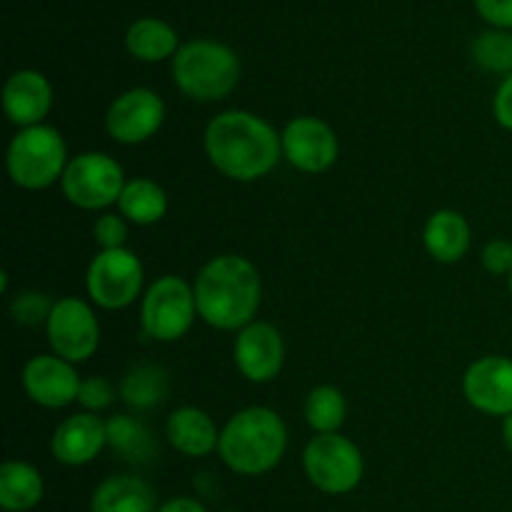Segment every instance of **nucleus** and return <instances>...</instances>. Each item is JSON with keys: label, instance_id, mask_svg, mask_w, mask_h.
Masks as SVG:
<instances>
[{"label": "nucleus", "instance_id": "72a5a7b5", "mask_svg": "<svg viewBox=\"0 0 512 512\" xmlns=\"http://www.w3.org/2000/svg\"><path fill=\"white\" fill-rule=\"evenodd\" d=\"M158 512H208L205 505L195 498H173L168 503H163Z\"/></svg>", "mask_w": 512, "mask_h": 512}, {"label": "nucleus", "instance_id": "1a4fd4ad", "mask_svg": "<svg viewBox=\"0 0 512 512\" xmlns=\"http://www.w3.org/2000/svg\"><path fill=\"white\" fill-rule=\"evenodd\" d=\"M88 295L105 310H123L138 300L143 290V263L128 248L100 250L85 275Z\"/></svg>", "mask_w": 512, "mask_h": 512}, {"label": "nucleus", "instance_id": "a211bd4d", "mask_svg": "<svg viewBox=\"0 0 512 512\" xmlns=\"http://www.w3.org/2000/svg\"><path fill=\"white\" fill-rule=\"evenodd\" d=\"M165 438L178 453L188 455V458H205L218 450L220 443V433L213 418L193 405H185V408L170 413L168 423H165Z\"/></svg>", "mask_w": 512, "mask_h": 512}, {"label": "nucleus", "instance_id": "412c9836", "mask_svg": "<svg viewBox=\"0 0 512 512\" xmlns=\"http://www.w3.org/2000/svg\"><path fill=\"white\" fill-rule=\"evenodd\" d=\"M45 483L38 468L23 460H8L0 468V508L5 512H28L43 500Z\"/></svg>", "mask_w": 512, "mask_h": 512}, {"label": "nucleus", "instance_id": "20e7f679", "mask_svg": "<svg viewBox=\"0 0 512 512\" xmlns=\"http://www.w3.org/2000/svg\"><path fill=\"white\" fill-rule=\"evenodd\" d=\"M173 80L188 98L215 103L228 98L240 80V60L218 40H190L173 58Z\"/></svg>", "mask_w": 512, "mask_h": 512}, {"label": "nucleus", "instance_id": "9d476101", "mask_svg": "<svg viewBox=\"0 0 512 512\" xmlns=\"http://www.w3.org/2000/svg\"><path fill=\"white\" fill-rule=\"evenodd\" d=\"M45 333L53 355L68 363H85L100 345L98 318L80 298H60L53 303Z\"/></svg>", "mask_w": 512, "mask_h": 512}, {"label": "nucleus", "instance_id": "f704fd0d", "mask_svg": "<svg viewBox=\"0 0 512 512\" xmlns=\"http://www.w3.org/2000/svg\"><path fill=\"white\" fill-rule=\"evenodd\" d=\"M503 443H505V448L512 453V415L503 418Z\"/></svg>", "mask_w": 512, "mask_h": 512}, {"label": "nucleus", "instance_id": "aec40b11", "mask_svg": "<svg viewBox=\"0 0 512 512\" xmlns=\"http://www.w3.org/2000/svg\"><path fill=\"white\" fill-rule=\"evenodd\" d=\"M90 512H158L155 490L138 475H113L93 490Z\"/></svg>", "mask_w": 512, "mask_h": 512}, {"label": "nucleus", "instance_id": "c9c22d12", "mask_svg": "<svg viewBox=\"0 0 512 512\" xmlns=\"http://www.w3.org/2000/svg\"><path fill=\"white\" fill-rule=\"evenodd\" d=\"M508 288H510V298H512V273L508 275Z\"/></svg>", "mask_w": 512, "mask_h": 512}, {"label": "nucleus", "instance_id": "393cba45", "mask_svg": "<svg viewBox=\"0 0 512 512\" xmlns=\"http://www.w3.org/2000/svg\"><path fill=\"white\" fill-rule=\"evenodd\" d=\"M345 413H348L345 395L335 385H318L305 398V418L315 435L338 433L345 423Z\"/></svg>", "mask_w": 512, "mask_h": 512}, {"label": "nucleus", "instance_id": "0eeeda50", "mask_svg": "<svg viewBox=\"0 0 512 512\" xmlns=\"http://www.w3.org/2000/svg\"><path fill=\"white\" fill-rule=\"evenodd\" d=\"M303 468L310 483L325 495L353 493L365 473L360 448L340 433L315 435L305 445Z\"/></svg>", "mask_w": 512, "mask_h": 512}, {"label": "nucleus", "instance_id": "6e6552de", "mask_svg": "<svg viewBox=\"0 0 512 512\" xmlns=\"http://www.w3.org/2000/svg\"><path fill=\"white\" fill-rule=\"evenodd\" d=\"M125 173L115 158L105 153H80L60 178L63 195L83 210H100L118 203L125 188Z\"/></svg>", "mask_w": 512, "mask_h": 512}, {"label": "nucleus", "instance_id": "c85d7f7f", "mask_svg": "<svg viewBox=\"0 0 512 512\" xmlns=\"http://www.w3.org/2000/svg\"><path fill=\"white\" fill-rule=\"evenodd\" d=\"M115 400V390L113 385L108 383L105 378H85L80 383V393H78V403L83 405L85 413H95V410H105L110 403Z\"/></svg>", "mask_w": 512, "mask_h": 512}, {"label": "nucleus", "instance_id": "f3484780", "mask_svg": "<svg viewBox=\"0 0 512 512\" xmlns=\"http://www.w3.org/2000/svg\"><path fill=\"white\" fill-rule=\"evenodd\" d=\"M53 105V88L48 78L38 70H18L8 78L3 88V110L10 123L33 128L45 120Z\"/></svg>", "mask_w": 512, "mask_h": 512}, {"label": "nucleus", "instance_id": "2eb2a0df", "mask_svg": "<svg viewBox=\"0 0 512 512\" xmlns=\"http://www.w3.org/2000/svg\"><path fill=\"white\" fill-rule=\"evenodd\" d=\"M80 383L73 363L58 355H35L23 368V388L33 403L58 410L78 403Z\"/></svg>", "mask_w": 512, "mask_h": 512}, {"label": "nucleus", "instance_id": "ddd939ff", "mask_svg": "<svg viewBox=\"0 0 512 512\" xmlns=\"http://www.w3.org/2000/svg\"><path fill=\"white\" fill-rule=\"evenodd\" d=\"M285 363L283 335L275 325L255 320L235 338V365L250 383H270Z\"/></svg>", "mask_w": 512, "mask_h": 512}, {"label": "nucleus", "instance_id": "f03ea898", "mask_svg": "<svg viewBox=\"0 0 512 512\" xmlns=\"http://www.w3.org/2000/svg\"><path fill=\"white\" fill-rule=\"evenodd\" d=\"M198 315L218 330H243L255 323L263 285L260 273L243 255H218L195 275Z\"/></svg>", "mask_w": 512, "mask_h": 512}, {"label": "nucleus", "instance_id": "9b49d317", "mask_svg": "<svg viewBox=\"0 0 512 512\" xmlns=\"http://www.w3.org/2000/svg\"><path fill=\"white\" fill-rule=\"evenodd\" d=\"M165 120V103L155 90L133 88L118 95L105 115V130L123 145H138L153 138Z\"/></svg>", "mask_w": 512, "mask_h": 512}, {"label": "nucleus", "instance_id": "c756f323", "mask_svg": "<svg viewBox=\"0 0 512 512\" xmlns=\"http://www.w3.org/2000/svg\"><path fill=\"white\" fill-rule=\"evenodd\" d=\"M50 310H53V305L45 300V295L25 293L13 303V318L23 325H38L43 320L48 323Z\"/></svg>", "mask_w": 512, "mask_h": 512}, {"label": "nucleus", "instance_id": "4468645a", "mask_svg": "<svg viewBox=\"0 0 512 512\" xmlns=\"http://www.w3.org/2000/svg\"><path fill=\"white\" fill-rule=\"evenodd\" d=\"M463 393L480 413L508 418L512 415V360L503 355L475 360L463 378Z\"/></svg>", "mask_w": 512, "mask_h": 512}, {"label": "nucleus", "instance_id": "5701e85b", "mask_svg": "<svg viewBox=\"0 0 512 512\" xmlns=\"http://www.w3.org/2000/svg\"><path fill=\"white\" fill-rule=\"evenodd\" d=\"M120 215L130 223L153 225L165 218L168 213V195L155 180L133 178L125 183L123 193L118 200Z\"/></svg>", "mask_w": 512, "mask_h": 512}, {"label": "nucleus", "instance_id": "6ab92c4d", "mask_svg": "<svg viewBox=\"0 0 512 512\" xmlns=\"http://www.w3.org/2000/svg\"><path fill=\"white\" fill-rule=\"evenodd\" d=\"M470 225L458 210H438L428 218L423 230V245L430 258L443 265L460 263L470 250Z\"/></svg>", "mask_w": 512, "mask_h": 512}, {"label": "nucleus", "instance_id": "bb28decb", "mask_svg": "<svg viewBox=\"0 0 512 512\" xmlns=\"http://www.w3.org/2000/svg\"><path fill=\"white\" fill-rule=\"evenodd\" d=\"M473 60L488 73H512V35L508 30H488L473 43Z\"/></svg>", "mask_w": 512, "mask_h": 512}, {"label": "nucleus", "instance_id": "f257e3e1", "mask_svg": "<svg viewBox=\"0 0 512 512\" xmlns=\"http://www.w3.org/2000/svg\"><path fill=\"white\" fill-rule=\"evenodd\" d=\"M205 153L225 178L253 183L278 165L283 138L260 115L248 110H225L205 128Z\"/></svg>", "mask_w": 512, "mask_h": 512}, {"label": "nucleus", "instance_id": "a878e982", "mask_svg": "<svg viewBox=\"0 0 512 512\" xmlns=\"http://www.w3.org/2000/svg\"><path fill=\"white\" fill-rule=\"evenodd\" d=\"M108 445L130 463H143L153 455V435L130 415H113L108 420Z\"/></svg>", "mask_w": 512, "mask_h": 512}, {"label": "nucleus", "instance_id": "473e14b6", "mask_svg": "<svg viewBox=\"0 0 512 512\" xmlns=\"http://www.w3.org/2000/svg\"><path fill=\"white\" fill-rule=\"evenodd\" d=\"M493 115L505 130L512 133V73L505 75L500 88L495 90V98H493Z\"/></svg>", "mask_w": 512, "mask_h": 512}, {"label": "nucleus", "instance_id": "423d86ee", "mask_svg": "<svg viewBox=\"0 0 512 512\" xmlns=\"http://www.w3.org/2000/svg\"><path fill=\"white\" fill-rule=\"evenodd\" d=\"M198 315L195 290L178 275H163L155 280L140 303L143 335L158 343H175L183 338Z\"/></svg>", "mask_w": 512, "mask_h": 512}, {"label": "nucleus", "instance_id": "cd10ccee", "mask_svg": "<svg viewBox=\"0 0 512 512\" xmlns=\"http://www.w3.org/2000/svg\"><path fill=\"white\" fill-rule=\"evenodd\" d=\"M93 238L100 245V250H118L125 248V238H128V225L125 218L113 213H105L95 220Z\"/></svg>", "mask_w": 512, "mask_h": 512}, {"label": "nucleus", "instance_id": "7ed1b4c3", "mask_svg": "<svg viewBox=\"0 0 512 512\" xmlns=\"http://www.w3.org/2000/svg\"><path fill=\"white\" fill-rule=\"evenodd\" d=\"M288 448V428L275 410L255 405L235 413L220 430L218 453L238 475L270 473Z\"/></svg>", "mask_w": 512, "mask_h": 512}, {"label": "nucleus", "instance_id": "7c9ffc66", "mask_svg": "<svg viewBox=\"0 0 512 512\" xmlns=\"http://www.w3.org/2000/svg\"><path fill=\"white\" fill-rule=\"evenodd\" d=\"M483 268L490 275H510L512 273V243L505 238L490 240L483 248Z\"/></svg>", "mask_w": 512, "mask_h": 512}, {"label": "nucleus", "instance_id": "4be33fe9", "mask_svg": "<svg viewBox=\"0 0 512 512\" xmlns=\"http://www.w3.org/2000/svg\"><path fill=\"white\" fill-rule=\"evenodd\" d=\"M125 48L133 58L145 60V63H158V60L175 58L180 45L178 33L168 23L158 18H140L128 28Z\"/></svg>", "mask_w": 512, "mask_h": 512}, {"label": "nucleus", "instance_id": "39448f33", "mask_svg": "<svg viewBox=\"0 0 512 512\" xmlns=\"http://www.w3.org/2000/svg\"><path fill=\"white\" fill-rule=\"evenodd\" d=\"M5 163L15 185L25 190H43L63 178L70 160L60 130L40 123L33 128H23L10 140Z\"/></svg>", "mask_w": 512, "mask_h": 512}, {"label": "nucleus", "instance_id": "dca6fc26", "mask_svg": "<svg viewBox=\"0 0 512 512\" xmlns=\"http://www.w3.org/2000/svg\"><path fill=\"white\" fill-rule=\"evenodd\" d=\"M105 445H108V423H103L95 413L70 415L50 438L53 458L70 468L93 463Z\"/></svg>", "mask_w": 512, "mask_h": 512}, {"label": "nucleus", "instance_id": "b1692460", "mask_svg": "<svg viewBox=\"0 0 512 512\" xmlns=\"http://www.w3.org/2000/svg\"><path fill=\"white\" fill-rule=\"evenodd\" d=\"M168 373L158 365H138L120 383V398L135 410H150L168 395Z\"/></svg>", "mask_w": 512, "mask_h": 512}, {"label": "nucleus", "instance_id": "f8f14e48", "mask_svg": "<svg viewBox=\"0 0 512 512\" xmlns=\"http://www.w3.org/2000/svg\"><path fill=\"white\" fill-rule=\"evenodd\" d=\"M283 155L303 173H325L338 160V135L320 118H293L283 130Z\"/></svg>", "mask_w": 512, "mask_h": 512}, {"label": "nucleus", "instance_id": "2f4dec72", "mask_svg": "<svg viewBox=\"0 0 512 512\" xmlns=\"http://www.w3.org/2000/svg\"><path fill=\"white\" fill-rule=\"evenodd\" d=\"M480 18L498 30L512 28V0H475Z\"/></svg>", "mask_w": 512, "mask_h": 512}]
</instances>
